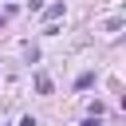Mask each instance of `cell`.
Returning a JSON list of instances; mask_svg holds the SVG:
<instances>
[{"label": "cell", "instance_id": "1", "mask_svg": "<svg viewBox=\"0 0 126 126\" xmlns=\"http://www.w3.org/2000/svg\"><path fill=\"white\" fill-rule=\"evenodd\" d=\"M35 91H39V94H51V75L39 71V75H35Z\"/></svg>", "mask_w": 126, "mask_h": 126}, {"label": "cell", "instance_id": "2", "mask_svg": "<svg viewBox=\"0 0 126 126\" xmlns=\"http://www.w3.org/2000/svg\"><path fill=\"white\" fill-rule=\"evenodd\" d=\"M59 16H63V4H47V8H43V20H47V24L59 20Z\"/></svg>", "mask_w": 126, "mask_h": 126}, {"label": "cell", "instance_id": "3", "mask_svg": "<svg viewBox=\"0 0 126 126\" xmlns=\"http://www.w3.org/2000/svg\"><path fill=\"white\" fill-rule=\"evenodd\" d=\"M91 83H94V75H91V71H87V75H79V83H75V87H79V91H87V87H91Z\"/></svg>", "mask_w": 126, "mask_h": 126}, {"label": "cell", "instance_id": "4", "mask_svg": "<svg viewBox=\"0 0 126 126\" xmlns=\"http://www.w3.org/2000/svg\"><path fill=\"white\" fill-rule=\"evenodd\" d=\"M20 126H39V122H35V118L28 114V118H20Z\"/></svg>", "mask_w": 126, "mask_h": 126}, {"label": "cell", "instance_id": "5", "mask_svg": "<svg viewBox=\"0 0 126 126\" xmlns=\"http://www.w3.org/2000/svg\"><path fill=\"white\" fill-rule=\"evenodd\" d=\"M83 126H98V114H91V118H87V122H83Z\"/></svg>", "mask_w": 126, "mask_h": 126}, {"label": "cell", "instance_id": "6", "mask_svg": "<svg viewBox=\"0 0 126 126\" xmlns=\"http://www.w3.org/2000/svg\"><path fill=\"white\" fill-rule=\"evenodd\" d=\"M0 28H4V12H0Z\"/></svg>", "mask_w": 126, "mask_h": 126}]
</instances>
